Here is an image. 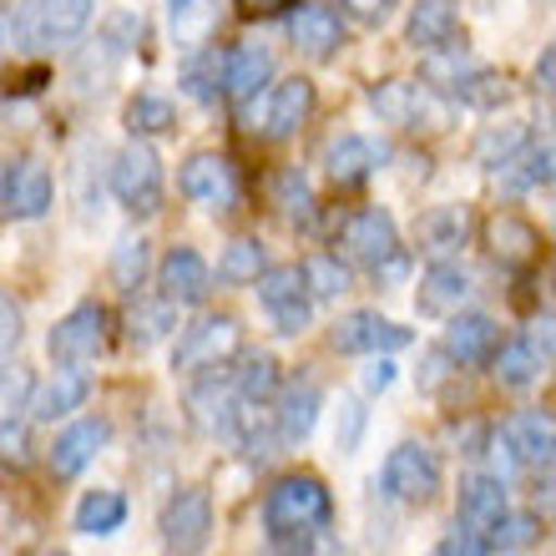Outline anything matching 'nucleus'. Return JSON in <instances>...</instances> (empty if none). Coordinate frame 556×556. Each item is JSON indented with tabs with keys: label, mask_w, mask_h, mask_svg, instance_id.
<instances>
[{
	"label": "nucleus",
	"mask_w": 556,
	"mask_h": 556,
	"mask_svg": "<svg viewBox=\"0 0 556 556\" xmlns=\"http://www.w3.org/2000/svg\"><path fill=\"white\" fill-rule=\"evenodd\" d=\"M334 521V496L319 476H283L264 501V531L274 542H293L308 531H329Z\"/></svg>",
	"instance_id": "1"
},
{
	"label": "nucleus",
	"mask_w": 556,
	"mask_h": 556,
	"mask_svg": "<svg viewBox=\"0 0 556 556\" xmlns=\"http://www.w3.org/2000/svg\"><path fill=\"white\" fill-rule=\"evenodd\" d=\"M91 11H97V0H26L15 11L11 30L30 51H51V46H72L91 26Z\"/></svg>",
	"instance_id": "2"
},
{
	"label": "nucleus",
	"mask_w": 556,
	"mask_h": 556,
	"mask_svg": "<svg viewBox=\"0 0 556 556\" xmlns=\"http://www.w3.org/2000/svg\"><path fill=\"white\" fill-rule=\"evenodd\" d=\"M243 350V329L233 314H203L192 319L173 344V369L177 375H203V369H223Z\"/></svg>",
	"instance_id": "3"
},
{
	"label": "nucleus",
	"mask_w": 556,
	"mask_h": 556,
	"mask_svg": "<svg viewBox=\"0 0 556 556\" xmlns=\"http://www.w3.org/2000/svg\"><path fill=\"white\" fill-rule=\"evenodd\" d=\"M308 117H314V81L308 76H289L249 102V127L264 142H289Z\"/></svg>",
	"instance_id": "4"
},
{
	"label": "nucleus",
	"mask_w": 556,
	"mask_h": 556,
	"mask_svg": "<svg viewBox=\"0 0 556 556\" xmlns=\"http://www.w3.org/2000/svg\"><path fill=\"white\" fill-rule=\"evenodd\" d=\"M380 491L390 501H400V506H430L440 491V460L430 445H415V440H405V445H395V451L384 455L380 466Z\"/></svg>",
	"instance_id": "5"
},
{
	"label": "nucleus",
	"mask_w": 556,
	"mask_h": 556,
	"mask_svg": "<svg viewBox=\"0 0 556 556\" xmlns=\"http://www.w3.org/2000/svg\"><path fill=\"white\" fill-rule=\"evenodd\" d=\"M112 192H117V203L127 207L132 218L162 213V162L147 142L132 137V147L117 152V162H112Z\"/></svg>",
	"instance_id": "6"
},
{
	"label": "nucleus",
	"mask_w": 556,
	"mask_h": 556,
	"mask_svg": "<svg viewBox=\"0 0 556 556\" xmlns=\"http://www.w3.org/2000/svg\"><path fill=\"white\" fill-rule=\"evenodd\" d=\"M369 106H375V117L390 122V127H405V132H440L445 127V102H440L430 87H415L405 76H390L380 87H369Z\"/></svg>",
	"instance_id": "7"
},
{
	"label": "nucleus",
	"mask_w": 556,
	"mask_h": 556,
	"mask_svg": "<svg viewBox=\"0 0 556 556\" xmlns=\"http://www.w3.org/2000/svg\"><path fill=\"white\" fill-rule=\"evenodd\" d=\"M157 531H162L167 556H203L207 542H213V501H207V491H198V485L177 491L162 506Z\"/></svg>",
	"instance_id": "8"
},
{
	"label": "nucleus",
	"mask_w": 556,
	"mask_h": 556,
	"mask_svg": "<svg viewBox=\"0 0 556 556\" xmlns=\"http://www.w3.org/2000/svg\"><path fill=\"white\" fill-rule=\"evenodd\" d=\"M177 188L192 203L213 207V213H233L238 198H243V182H238V167L223 152H192L177 173Z\"/></svg>",
	"instance_id": "9"
},
{
	"label": "nucleus",
	"mask_w": 556,
	"mask_h": 556,
	"mask_svg": "<svg viewBox=\"0 0 556 556\" xmlns=\"http://www.w3.org/2000/svg\"><path fill=\"white\" fill-rule=\"evenodd\" d=\"M253 283H258V304L268 308V319H274L278 334H304L308 319H314V299H308V289H304L299 264L264 268Z\"/></svg>",
	"instance_id": "10"
},
{
	"label": "nucleus",
	"mask_w": 556,
	"mask_h": 556,
	"mask_svg": "<svg viewBox=\"0 0 556 556\" xmlns=\"http://www.w3.org/2000/svg\"><path fill=\"white\" fill-rule=\"evenodd\" d=\"M106 344V308L102 304H76L66 319H56V329L46 334V354L56 359L61 369H76L97 359Z\"/></svg>",
	"instance_id": "11"
},
{
	"label": "nucleus",
	"mask_w": 556,
	"mask_h": 556,
	"mask_svg": "<svg viewBox=\"0 0 556 556\" xmlns=\"http://www.w3.org/2000/svg\"><path fill=\"white\" fill-rule=\"evenodd\" d=\"M329 344L339 354H395L410 344V329H400L395 319H384L380 308H354L329 329Z\"/></svg>",
	"instance_id": "12"
},
{
	"label": "nucleus",
	"mask_w": 556,
	"mask_h": 556,
	"mask_svg": "<svg viewBox=\"0 0 556 556\" xmlns=\"http://www.w3.org/2000/svg\"><path fill=\"white\" fill-rule=\"evenodd\" d=\"M339 243H344V253H350L354 264L375 268V264H384V258L400 249V228H395V218H390L384 207H359V213L344 218Z\"/></svg>",
	"instance_id": "13"
},
{
	"label": "nucleus",
	"mask_w": 556,
	"mask_h": 556,
	"mask_svg": "<svg viewBox=\"0 0 556 556\" xmlns=\"http://www.w3.org/2000/svg\"><path fill=\"white\" fill-rule=\"evenodd\" d=\"M106 445H112V425L106 420L66 425V430L56 435V445H51V476H56V481H72V476H81Z\"/></svg>",
	"instance_id": "14"
},
{
	"label": "nucleus",
	"mask_w": 556,
	"mask_h": 556,
	"mask_svg": "<svg viewBox=\"0 0 556 556\" xmlns=\"http://www.w3.org/2000/svg\"><path fill=\"white\" fill-rule=\"evenodd\" d=\"M496 350H501V324L491 314H451V329H445V359L451 365L481 369L491 365Z\"/></svg>",
	"instance_id": "15"
},
{
	"label": "nucleus",
	"mask_w": 556,
	"mask_h": 556,
	"mask_svg": "<svg viewBox=\"0 0 556 556\" xmlns=\"http://www.w3.org/2000/svg\"><path fill=\"white\" fill-rule=\"evenodd\" d=\"M157 278H162V299H167V304H182V308H198L207 293H213V268H207L192 249L167 253Z\"/></svg>",
	"instance_id": "16"
},
{
	"label": "nucleus",
	"mask_w": 556,
	"mask_h": 556,
	"mask_svg": "<svg viewBox=\"0 0 556 556\" xmlns=\"http://www.w3.org/2000/svg\"><path fill=\"white\" fill-rule=\"evenodd\" d=\"M501 516H506V481H501V476H470V481L460 485L455 527L470 531V536H491Z\"/></svg>",
	"instance_id": "17"
},
{
	"label": "nucleus",
	"mask_w": 556,
	"mask_h": 556,
	"mask_svg": "<svg viewBox=\"0 0 556 556\" xmlns=\"http://www.w3.org/2000/svg\"><path fill=\"white\" fill-rule=\"evenodd\" d=\"M289 41L299 46L304 56L329 61L339 46H344V21H339L329 5H314V0H304V5L289 15Z\"/></svg>",
	"instance_id": "18"
},
{
	"label": "nucleus",
	"mask_w": 556,
	"mask_h": 556,
	"mask_svg": "<svg viewBox=\"0 0 556 556\" xmlns=\"http://www.w3.org/2000/svg\"><path fill=\"white\" fill-rule=\"evenodd\" d=\"M81 405H87V375H76V369H56L46 384H30L26 395L30 425H56Z\"/></svg>",
	"instance_id": "19"
},
{
	"label": "nucleus",
	"mask_w": 556,
	"mask_h": 556,
	"mask_svg": "<svg viewBox=\"0 0 556 556\" xmlns=\"http://www.w3.org/2000/svg\"><path fill=\"white\" fill-rule=\"evenodd\" d=\"M319 410H324V395L314 380H293L283 395H278V410H274V430L283 445H304L319 425Z\"/></svg>",
	"instance_id": "20"
},
{
	"label": "nucleus",
	"mask_w": 556,
	"mask_h": 556,
	"mask_svg": "<svg viewBox=\"0 0 556 556\" xmlns=\"http://www.w3.org/2000/svg\"><path fill=\"white\" fill-rule=\"evenodd\" d=\"M380 162H384V147H375L369 137H354V132L334 137V142L324 147V173H329L334 188H359Z\"/></svg>",
	"instance_id": "21"
},
{
	"label": "nucleus",
	"mask_w": 556,
	"mask_h": 556,
	"mask_svg": "<svg viewBox=\"0 0 556 556\" xmlns=\"http://www.w3.org/2000/svg\"><path fill=\"white\" fill-rule=\"evenodd\" d=\"M51 198H56V182H51V167L41 157H26L5 177V203H11L15 218H46L51 213Z\"/></svg>",
	"instance_id": "22"
},
{
	"label": "nucleus",
	"mask_w": 556,
	"mask_h": 556,
	"mask_svg": "<svg viewBox=\"0 0 556 556\" xmlns=\"http://www.w3.org/2000/svg\"><path fill=\"white\" fill-rule=\"evenodd\" d=\"M268 76H274V56H268V46H258V41L233 46L228 61H223V97H233V102H253L258 87H268Z\"/></svg>",
	"instance_id": "23"
},
{
	"label": "nucleus",
	"mask_w": 556,
	"mask_h": 556,
	"mask_svg": "<svg viewBox=\"0 0 556 556\" xmlns=\"http://www.w3.org/2000/svg\"><path fill=\"white\" fill-rule=\"evenodd\" d=\"M466 299H470V274L460 264H435L420 278V293H415L420 314H430V319H451V314H460Z\"/></svg>",
	"instance_id": "24"
},
{
	"label": "nucleus",
	"mask_w": 556,
	"mask_h": 556,
	"mask_svg": "<svg viewBox=\"0 0 556 556\" xmlns=\"http://www.w3.org/2000/svg\"><path fill=\"white\" fill-rule=\"evenodd\" d=\"M188 410H192V420H198V430L228 440V425H233V410H238L233 375H218V369H213V375L188 395Z\"/></svg>",
	"instance_id": "25"
},
{
	"label": "nucleus",
	"mask_w": 556,
	"mask_h": 556,
	"mask_svg": "<svg viewBox=\"0 0 556 556\" xmlns=\"http://www.w3.org/2000/svg\"><path fill=\"white\" fill-rule=\"evenodd\" d=\"M455 30H460V15H455L451 0H415L405 41L415 51H440V46H455Z\"/></svg>",
	"instance_id": "26"
},
{
	"label": "nucleus",
	"mask_w": 556,
	"mask_h": 556,
	"mask_svg": "<svg viewBox=\"0 0 556 556\" xmlns=\"http://www.w3.org/2000/svg\"><path fill=\"white\" fill-rule=\"evenodd\" d=\"M213 30H218V5H213V0H167V36H173L182 51L207 46Z\"/></svg>",
	"instance_id": "27"
},
{
	"label": "nucleus",
	"mask_w": 556,
	"mask_h": 556,
	"mask_svg": "<svg viewBox=\"0 0 556 556\" xmlns=\"http://www.w3.org/2000/svg\"><path fill=\"white\" fill-rule=\"evenodd\" d=\"M501 430H506V440H511V451H516V460H521V466L552 470L556 435H552V420H546V415L527 410V415H516L511 425H501Z\"/></svg>",
	"instance_id": "28"
},
{
	"label": "nucleus",
	"mask_w": 556,
	"mask_h": 556,
	"mask_svg": "<svg viewBox=\"0 0 556 556\" xmlns=\"http://www.w3.org/2000/svg\"><path fill=\"white\" fill-rule=\"evenodd\" d=\"M485 243H491V253H496L501 264H531V258L542 253V238H536V228H531V223H521L516 213H501V218H491V228H485Z\"/></svg>",
	"instance_id": "29"
},
{
	"label": "nucleus",
	"mask_w": 556,
	"mask_h": 556,
	"mask_svg": "<svg viewBox=\"0 0 556 556\" xmlns=\"http://www.w3.org/2000/svg\"><path fill=\"white\" fill-rule=\"evenodd\" d=\"M122 521H127V496L122 491L97 485V491L76 501V531L81 536H112V531H122Z\"/></svg>",
	"instance_id": "30"
},
{
	"label": "nucleus",
	"mask_w": 556,
	"mask_h": 556,
	"mask_svg": "<svg viewBox=\"0 0 556 556\" xmlns=\"http://www.w3.org/2000/svg\"><path fill=\"white\" fill-rule=\"evenodd\" d=\"M542 365L546 354L531 344V339H511V344H501L496 354H491V369H496V380L506 384V390H527V384L542 380Z\"/></svg>",
	"instance_id": "31"
},
{
	"label": "nucleus",
	"mask_w": 556,
	"mask_h": 556,
	"mask_svg": "<svg viewBox=\"0 0 556 556\" xmlns=\"http://www.w3.org/2000/svg\"><path fill=\"white\" fill-rule=\"evenodd\" d=\"M223 61H228V51H218V46H198L182 56V91L192 102H218L223 97Z\"/></svg>",
	"instance_id": "32"
},
{
	"label": "nucleus",
	"mask_w": 556,
	"mask_h": 556,
	"mask_svg": "<svg viewBox=\"0 0 556 556\" xmlns=\"http://www.w3.org/2000/svg\"><path fill=\"white\" fill-rule=\"evenodd\" d=\"M501 188L506 192H531V188H546L552 182V147H521V152H511V157L496 167Z\"/></svg>",
	"instance_id": "33"
},
{
	"label": "nucleus",
	"mask_w": 556,
	"mask_h": 556,
	"mask_svg": "<svg viewBox=\"0 0 556 556\" xmlns=\"http://www.w3.org/2000/svg\"><path fill=\"white\" fill-rule=\"evenodd\" d=\"M466 238H470V213L466 207H435V213L420 223V243L435 253V258L466 249Z\"/></svg>",
	"instance_id": "34"
},
{
	"label": "nucleus",
	"mask_w": 556,
	"mask_h": 556,
	"mask_svg": "<svg viewBox=\"0 0 556 556\" xmlns=\"http://www.w3.org/2000/svg\"><path fill=\"white\" fill-rule=\"evenodd\" d=\"M173 329H177V304H167V299H157V304L137 299V308L127 314V344H137V350H152Z\"/></svg>",
	"instance_id": "35"
},
{
	"label": "nucleus",
	"mask_w": 556,
	"mask_h": 556,
	"mask_svg": "<svg viewBox=\"0 0 556 556\" xmlns=\"http://www.w3.org/2000/svg\"><path fill=\"white\" fill-rule=\"evenodd\" d=\"M233 390L238 400H253V405H264L268 395H278V359L274 354H243V365L233 369Z\"/></svg>",
	"instance_id": "36"
},
{
	"label": "nucleus",
	"mask_w": 556,
	"mask_h": 556,
	"mask_svg": "<svg viewBox=\"0 0 556 556\" xmlns=\"http://www.w3.org/2000/svg\"><path fill=\"white\" fill-rule=\"evenodd\" d=\"M173 102L167 97H152V91H142L137 102H127V132L137 137V142H147V137H162V132H173Z\"/></svg>",
	"instance_id": "37"
},
{
	"label": "nucleus",
	"mask_w": 556,
	"mask_h": 556,
	"mask_svg": "<svg viewBox=\"0 0 556 556\" xmlns=\"http://www.w3.org/2000/svg\"><path fill=\"white\" fill-rule=\"evenodd\" d=\"M491 542V552H501V556H516V552H531V546L542 542V521L531 511H506L496 521V531L485 536Z\"/></svg>",
	"instance_id": "38"
},
{
	"label": "nucleus",
	"mask_w": 556,
	"mask_h": 556,
	"mask_svg": "<svg viewBox=\"0 0 556 556\" xmlns=\"http://www.w3.org/2000/svg\"><path fill=\"white\" fill-rule=\"evenodd\" d=\"M274 207L289 223H299V228H308V223H314V192H308V182H304V173H299V167H289V173L274 177Z\"/></svg>",
	"instance_id": "39"
},
{
	"label": "nucleus",
	"mask_w": 556,
	"mask_h": 556,
	"mask_svg": "<svg viewBox=\"0 0 556 556\" xmlns=\"http://www.w3.org/2000/svg\"><path fill=\"white\" fill-rule=\"evenodd\" d=\"M299 274H304L308 299H339V293H350V283H354L350 268L339 264L334 253H314V258H308Z\"/></svg>",
	"instance_id": "40"
},
{
	"label": "nucleus",
	"mask_w": 556,
	"mask_h": 556,
	"mask_svg": "<svg viewBox=\"0 0 556 556\" xmlns=\"http://www.w3.org/2000/svg\"><path fill=\"white\" fill-rule=\"evenodd\" d=\"M264 268H268V258H264V243H258V238H238V243H228V253L218 258L223 283H253Z\"/></svg>",
	"instance_id": "41"
},
{
	"label": "nucleus",
	"mask_w": 556,
	"mask_h": 556,
	"mask_svg": "<svg viewBox=\"0 0 556 556\" xmlns=\"http://www.w3.org/2000/svg\"><path fill=\"white\" fill-rule=\"evenodd\" d=\"M455 102H466V106H481V112H496L506 97H511V87H506V76L496 72H485V66H476V72L460 81V87L451 91Z\"/></svg>",
	"instance_id": "42"
},
{
	"label": "nucleus",
	"mask_w": 556,
	"mask_h": 556,
	"mask_svg": "<svg viewBox=\"0 0 556 556\" xmlns=\"http://www.w3.org/2000/svg\"><path fill=\"white\" fill-rule=\"evenodd\" d=\"M147 268H152V258H147L142 238H122L117 253H112V278H117V289L122 293H137L147 283Z\"/></svg>",
	"instance_id": "43"
},
{
	"label": "nucleus",
	"mask_w": 556,
	"mask_h": 556,
	"mask_svg": "<svg viewBox=\"0 0 556 556\" xmlns=\"http://www.w3.org/2000/svg\"><path fill=\"white\" fill-rule=\"evenodd\" d=\"M527 147V122H506V127H485L481 142H476V157L496 173L501 162L511 157V152H521Z\"/></svg>",
	"instance_id": "44"
},
{
	"label": "nucleus",
	"mask_w": 556,
	"mask_h": 556,
	"mask_svg": "<svg viewBox=\"0 0 556 556\" xmlns=\"http://www.w3.org/2000/svg\"><path fill=\"white\" fill-rule=\"evenodd\" d=\"M0 466H15V470L30 466V420H21V415L0 420Z\"/></svg>",
	"instance_id": "45"
},
{
	"label": "nucleus",
	"mask_w": 556,
	"mask_h": 556,
	"mask_svg": "<svg viewBox=\"0 0 556 556\" xmlns=\"http://www.w3.org/2000/svg\"><path fill=\"white\" fill-rule=\"evenodd\" d=\"M365 425H369V410H365V400H339L334 451H339V455H354V451H359V440H365Z\"/></svg>",
	"instance_id": "46"
},
{
	"label": "nucleus",
	"mask_w": 556,
	"mask_h": 556,
	"mask_svg": "<svg viewBox=\"0 0 556 556\" xmlns=\"http://www.w3.org/2000/svg\"><path fill=\"white\" fill-rule=\"evenodd\" d=\"M30 369L26 365H0V420L5 415H15L21 405H26V395H30Z\"/></svg>",
	"instance_id": "47"
},
{
	"label": "nucleus",
	"mask_w": 556,
	"mask_h": 556,
	"mask_svg": "<svg viewBox=\"0 0 556 556\" xmlns=\"http://www.w3.org/2000/svg\"><path fill=\"white\" fill-rule=\"evenodd\" d=\"M21 334H26V314H21V304H15L11 293H0V365L15 354Z\"/></svg>",
	"instance_id": "48"
},
{
	"label": "nucleus",
	"mask_w": 556,
	"mask_h": 556,
	"mask_svg": "<svg viewBox=\"0 0 556 556\" xmlns=\"http://www.w3.org/2000/svg\"><path fill=\"white\" fill-rule=\"evenodd\" d=\"M435 556H491V542H485V536H470V531L455 527L451 536L435 546Z\"/></svg>",
	"instance_id": "49"
},
{
	"label": "nucleus",
	"mask_w": 556,
	"mask_h": 556,
	"mask_svg": "<svg viewBox=\"0 0 556 556\" xmlns=\"http://www.w3.org/2000/svg\"><path fill=\"white\" fill-rule=\"evenodd\" d=\"M289 556H344V546H339L329 531H308V536H293Z\"/></svg>",
	"instance_id": "50"
},
{
	"label": "nucleus",
	"mask_w": 556,
	"mask_h": 556,
	"mask_svg": "<svg viewBox=\"0 0 556 556\" xmlns=\"http://www.w3.org/2000/svg\"><path fill=\"white\" fill-rule=\"evenodd\" d=\"M344 11H350L354 21H365V26H380V21H390L395 0H344Z\"/></svg>",
	"instance_id": "51"
},
{
	"label": "nucleus",
	"mask_w": 556,
	"mask_h": 556,
	"mask_svg": "<svg viewBox=\"0 0 556 556\" xmlns=\"http://www.w3.org/2000/svg\"><path fill=\"white\" fill-rule=\"evenodd\" d=\"M395 384V365L384 359V354H369V369H365V390L369 395H384Z\"/></svg>",
	"instance_id": "52"
},
{
	"label": "nucleus",
	"mask_w": 556,
	"mask_h": 556,
	"mask_svg": "<svg viewBox=\"0 0 556 556\" xmlns=\"http://www.w3.org/2000/svg\"><path fill=\"white\" fill-rule=\"evenodd\" d=\"M445 365H451V359H445V350H435V354H430V359H425V375H420V384H425V390H440V380L451 375V369H445Z\"/></svg>",
	"instance_id": "53"
},
{
	"label": "nucleus",
	"mask_w": 556,
	"mask_h": 556,
	"mask_svg": "<svg viewBox=\"0 0 556 556\" xmlns=\"http://www.w3.org/2000/svg\"><path fill=\"white\" fill-rule=\"evenodd\" d=\"M531 344H536V350H542L546 354V359H552V314H542V319H536V324H531Z\"/></svg>",
	"instance_id": "54"
},
{
	"label": "nucleus",
	"mask_w": 556,
	"mask_h": 556,
	"mask_svg": "<svg viewBox=\"0 0 556 556\" xmlns=\"http://www.w3.org/2000/svg\"><path fill=\"white\" fill-rule=\"evenodd\" d=\"M243 15H274V11H283V5H293V0H233Z\"/></svg>",
	"instance_id": "55"
},
{
	"label": "nucleus",
	"mask_w": 556,
	"mask_h": 556,
	"mask_svg": "<svg viewBox=\"0 0 556 556\" xmlns=\"http://www.w3.org/2000/svg\"><path fill=\"white\" fill-rule=\"evenodd\" d=\"M552 76H556V51H552V46H546V51H542V61H536V87H542V91H552Z\"/></svg>",
	"instance_id": "56"
},
{
	"label": "nucleus",
	"mask_w": 556,
	"mask_h": 556,
	"mask_svg": "<svg viewBox=\"0 0 556 556\" xmlns=\"http://www.w3.org/2000/svg\"><path fill=\"white\" fill-rule=\"evenodd\" d=\"M11 46H15V30H11V15L0 11V61L11 56Z\"/></svg>",
	"instance_id": "57"
},
{
	"label": "nucleus",
	"mask_w": 556,
	"mask_h": 556,
	"mask_svg": "<svg viewBox=\"0 0 556 556\" xmlns=\"http://www.w3.org/2000/svg\"><path fill=\"white\" fill-rule=\"evenodd\" d=\"M46 556H66V552H46Z\"/></svg>",
	"instance_id": "58"
}]
</instances>
